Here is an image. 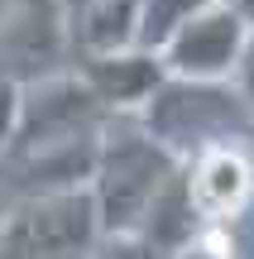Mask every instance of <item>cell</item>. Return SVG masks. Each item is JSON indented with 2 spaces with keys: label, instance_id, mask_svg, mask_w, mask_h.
<instances>
[{
  "label": "cell",
  "instance_id": "obj_2",
  "mask_svg": "<svg viewBox=\"0 0 254 259\" xmlns=\"http://www.w3.org/2000/svg\"><path fill=\"white\" fill-rule=\"evenodd\" d=\"M134 120L178 163H192L207 149L254 139V115L230 82H178V77H168Z\"/></svg>",
  "mask_w": 254,
  "mask_h": 259
},
{
  "label": "cell",
  "instance_id": "obj_3",
  "mask_svg": "<svg viewBox=\"0 0 254 259\" xmlns=\"http://www.w3.org/2000/svg\"><path fill=\"white\" fill-rule=\"evenodd\" d=\"M101 245V216L86 187L15 197L0 216V259H86Z\"/></svg>",
  "mask_w": 254,
  "mask_h": 259
},
{
  "label": "cell",
  "instance_id": "obj_5",
  "mask_svg": "<svg viewBox=\"0 0 254 259\" xmlns=\"http://www.w3.org/2000/svg\"><path fill=\"white\" fill-rule=\"evenodd\" d=\"M72 34H67L63 0H19L0 29V72L15 82H43L72 67Z\"/></svg>",
  "mask_w": 254,
  "mask_h": 259
},
{
  "label": "cell",
  "instance_id": "obj_4",
  "mask_svg": "<svg viewBox=\"0 0 254 259\" xmlns=\"http://www.w3.org/2000/svg\"><path fill=\"white\" fill-rule=\"evenodd\" d=\"M249 38H254L249 19L230 0H211L182 24V34L159 53V63L178 82H235Z\"/></svg>",
  "mask_w": 254,
  "mask_h": 259
},
{
  "label": "cell",
  "instance_id": "obj_15",
  "mask_svg": "<svg viewBox=\"0 0 254 259\" xmlns=\"http://www.w3.org/2000/svg\"><path fill=\"white\" fill-rule=\"evenodd\" d=\"M15 5H19V0H0V29H5V19L15 15Z\"/></svg>",
  "mask_w": 254,
  "mask_h": 259
},
{
  "label": "cell",
  "instance_id": "obj_11",
  "mask_svg": "<svg viewBox=\"0 0 254 259\" xmlns=\"http://www.w3.org/2000/svg\"><path fill=\"white\" fill-rule=\"evenodd\" d=\"M230 250H235V245H230V231H207V235H201V245H197V250H187L182 259H235Z\"/></svg>",
  "mask_w": 254,
  "mask_h": 259
},
{
  "label": "cell",
  "instance_id": "obj_14",
  "mask_svg": "<svg viewBox=\"0 0 254 259\" xmlns=\"http://www.w3.org/2000/svg\"><path fill=\"white\" fill-rule=\"evenodd\" d=\"M230 5H235V10H240V15H245V19H249V24H254V0H230Z\"/></svg>",
  "mask_w": 254,
  "mask_h": 259
},
{
  "label": "cell",
  "instance_id": "obj_13",
  "mask_svg": "<svg viewBox=\"0 0 254 259\" xmlns=\"http://www.w3.org/2000/svg\"><path fill=\"white\" fill-rule=\"evenodd\" d=\"M91 5H96V0H63V15H67V34H72V24H77V19H82V15H86Z\"/></svg>",
  "mask_w": 254,
  "mask_h": 259
},
{
  "label": "cell",
  "instance_id": "obj_12",
  "mask_svg": "<svg viewBox=\"0 0 254 259\" xmlns=\"http://www.w3.org/2000/svg\"><path fill=\"white\" fill-rule=\"evenodd\" d=\"M240 92V101L249 106V115H254V38H249V48H245V63H240V72H235V82H230Z\"/></svg>",
  "mask_w": 254,
  "mask_h": 259
},
{
  "label": "cell",
  "instance_id": "obj_8",
  "mask_svg": "<svg viewBox=\"0 0 254 259\" xmlns=\"http://www.w3.org/2000/svg\"><path fill=\"white\" fill-rule=\"evenodd\" d=\"M207 5L211 0H144V10H139V44L134 48H144V53L159 58L163 48L182 34V24H187L197 10H207Z\"/></svg>",
  "mask_w": 254,
  "mask_h": 259
},
{
  "label": "cell",
  "instance_id": "obj_1",
  "mask_svg": "<svg viewBox=\"0 0 254 259\" xmlns=\"http://www.w3.org/2000/svg\"><path fill=\"white\" fill-rule=\"evenodd\" d=\"M182 173V163L149 139L134 115L111 120L96 149V168H91V202L101 216V235H139L144 216L154 211L163 192L173 187V178Z\"/></svg>",
  "mask_w": 254,
  "mask_h": 259
},
{
  "label": "cell",
  "instance_id": "obj_9",
  "mask_svg": "<svg viewBox=\"0 0 254 259\" xmlns=\"http://www.w3.org/2000/svg\"><path fill=\"white\" fill-rule=\"evenodd\" d=\"M19 111H24V82H15L10 72H0V158H5L10 144H15Z\"/></svg>",
  "mask_w": 254,
  "mask_h": 259
},
{
  "label": "cell",
  "instance_id": "obj_7",
  "mask_svg": "<svg viewBox=\"0 0 254 259\" xmlns=\"http://www.w3.org/2000/svg\"><path fill=\"white\" fill-rule=\"evenodd\" d=\"M72 72L86 82V92L111 111V120H125V115H139L144 106L154 101L168 72L154 53L144 48H125V53H86L72 58Z\"/></svg>",
  "mask_w": 254,
  "mask_h": 259
},
{
  "label": "cell",
  "instance_id": "obj_10",
  "mask_svg": "<svg viewBox=\"0 0 254 259\" xmlns=\"http://www.w3.org/2000/svg\"><path fill=\"white\" fill-rule=\"evenodd\" d=\"M86 259H163V254L149 240H139V235H101V245Z\"/></svg>",
  "mask_w": 254,
  "mask_h": 259
},
{
  "label": "cell",
  "instance_id": "obj_6",
  "mask_svg": "<svg viewBox=\"0 0 254 259\" xmlns=\"http://www.w3.org/2000/svg\"><path fill=\"white\" fill-rule=\"evenodd\" d=\"M182 178H187L192 206L207 221V231H230L254 202V154H249V144L207 149L192 163H182Z\"/></svg>",
  "mask_w": 254,
  "mask_h": 259
}]
</instances>
